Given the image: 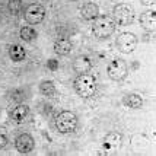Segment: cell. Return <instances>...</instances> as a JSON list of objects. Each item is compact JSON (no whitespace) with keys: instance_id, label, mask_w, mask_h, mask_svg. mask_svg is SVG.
I'll return each instance as SVG.
<instances>
[{"instance_id":"obj_1","label":"cell","mask_w":156,"mask_h":156,"mask_svg":"<svg viewBox=\"0 0 156 156\" xmlns=\"http://www.w3.org/2000/svg\"><path fill=\"white\" fill-rule=\"evenodd\" d=\"M75 90L76 94L82 98H90L96 92V79L92 75L82 73L76 77L75 80Z\"/></svg>"},{"instance_id":"obj_2","label":"cell","mask_w":156,"mask_h":156,"mask_svg":"<svg viewBox=\"0 0 156 156\" xmlns=\"http://www.w3.org/2000/svg\"><path fill=\"white\" fill-rule=\"evenodd\" d=\"M76 127H77V117L72 111H61L55 117V129L58 133L67 134V133L75 131Z\"/></svg>"},{"instance_id":"obj_3","label":"cell","mask_w":156,"mask_h":156,"mask_svg":"<svg viewBox=\"0 0 156 156\" xmlns=\"http://www.w3.org/2000/svg\"><path fill=\"white\" fill-rule=\"evenodd\" d=\"M115 31V22L108 16H99L96 18L92 25V32L96 38H108Z\"/></svg>"},{"instance_id":"obj_4","label":"cell","mask_w":156,"mask_h":156,"mask_svg":"<svg viewBox=\"0 0 156 156\" xmlns=\"http://www.w3.org/2000/svg\"><path fill=\"white\" fill-rule=\"evenodd\" d=\"M114 18L115 22L121 27H127L131 25L134 20V9L133 6H130L127 3H118L117 6H114Z\"/></svg>"},{"instance_id":"obj_5","label":"cell","mask_w":156,"mask_h":156,"mask_svg":"<svg viewBox=\"0 0 156 156\" xmlns=\"http://www.w3.org/2000/svg\"><path fill=\"white\" fill-rule=\"evenodd\" d=\"M107 73H108V76L112 80L120 82V80H122V79H126V76L129 73V66H127V63L124 60L115 58V60H112L108 64Z\"/></svg>"},{"instance_id":"obj_6","label":"cell","mask_w":156,"mask_h":156,"mask_svg":"<svg viewBox=\"0 0 156 156\" xmlns=\"http://www.w3.org/2000/svg\"><path fill=\"white\" fill-rule=\"evenodd\" d=\"M115 45L118 48V51H121L124 54L133 53L137 47V37L131 32H121L117 37Z\"/></svg>"},{"instance_id":"obj_7","label":"cell","mask_w":156,"mask_h":156,"mask_svg":"<svg viewBox=\"0 0 156 156\" xmlns=\"http://www.w3.org/2000/svg\"><path fill=\"white\" fill-rule=\"evenodd\" d=\"M25 19L31 25H38L45 19V9L38 3H32L25 9Z\"/></svg>"},{"instance_id":"obj_8","label":"cell","mask_w":156,"mask_h":156,"mask_svg":"<svg viewBox=\"0 0 156 156\" xmlns=\"http://www.w3.org/2000/svg\"><path fill=\"white\" fill-rule=\"evenodd\" d=\"M15 147L16 150L22 153V155H27L29 152H32L35 147V142H34V137L28 133H22L19 136L16 137L15 140Z\"/></svg>"},{"instance_id":"obj_9","label":"cell","mask_w":156,"mask_h":156,"mask_svg":"<svg viewBox=\"0 0 156 156\" xmlns=\"http://www.w3.org/2000/svg\"><path fill=\"white\" fill-rule=\"evenodd\" d=\"M121 143L122 136L117 131H112V133H108L104 139V149L107 150V153H112L121 147Z\"/></svg>"},{"instance_id":"obj_10","label":"cell","mask_w":156,"mask_h":156,"mask_svg":"<svg viewBox=\"0 0 156 156\" xmlns=\"http://www.w3.org/2000/svg\"><path fill=\"white\" fill-rule=\"evenodd\" d=\"M92 66H94L92 60H90L89 57H86V55H79V57H76L75 61H73V70L77 72L79 75L88 73L89 70L92 69Z\"/></svg>"},{"instance_id":"obj_11","label":"cell","mask_w":156,"mask_h":156,"mask_svg":"<svg viewBox=\"0 0 156 156\" xmlns=\"http://www.w3.org/2000/svg\"><path fill=\"white\" fill-rule=\"evenodd\" d=\"M80 15L82 18L85 20H94L98 18V15H99V7L96 3L94 2H88V3H85L80 9Z\"/></svg>"},{"instance_id":"obj_12","label":"cell","mask_w":156,"mask_h":156,"mask_svg":"<svg viewBox=\"0 0 156 156\" xmlns=\"http://www.w3.org/2000/svg\"><path fill=\"white\" fill-rule=\"evenodd\" d=\"M140 25L149 32H155L156 29V13L153 10L144 12L140 15Z\"/></svg>"},{"instance_id":"obj_13","label":"cell","mask_w":156,"mask_h":156,"mask_svg":"<svg viewBox=\"0 0 156 156\" xmlns=\"http://www.w3.org/2000/svg\"><path fill=\"white\" fill-rule=\"evenodd\" d=\"M10 120L16 124H20V122L25 121V118L28 117V108L25 105H16L12 111H10Z\"/></svg>"},{"instance_id":"obj_14","label":"cell","mask_w":156,"mask_h":156,"mask_svg":"<svg viewBox=\"0 0 156 156\" xmlns=\"http://www.w3.org/2000/svg\"><path fill=\"white\" fill-rule=\"evenodd\" d=\"M72 51V42L66 38L57 40L54 42V53L58 55H66Z\"/></svg>"},{"instance_id":"obj_15","label":"cell","mask_w":156,"mask_h":156,"mask_svg":"<svg viewBox=\"0 0 156 156\" xmlns=\"http://www.w3.org/2000/svg\"><path fill=\"white\" fill-rule=\"evenodd\" d=\"M9 57H10V60L12 61L18 63V61L25 60L27 53H25L23 47H20V45H18V44H13V45L9 47Z\"/></svg>"},{"instance_id":"obj_16","label":"cell","mask_w":156,"mask_h":156,"mask_svg":"<svg viewBox=\"0 0 156 156\" xmlns=\"http://www.w3.org/2000/svg\"><path fill=\"white\" fill-rule=\"evenodd\" d=\"M122 102H124V105L126 107H129V108H140L143 105V99L140 95H137V94H130V95L124 96V99H122Z\"/></svg>"},{"instance_id":"obj_17","label":"cell","mask_w":156,"mask_h":156,"mask_svg":"<svg viewBox=\"0 0 156 156\" xmlns=\"http://www.w3.org/2000/svg\"><path fill=\"white\" fill-rule=\"evenodd\" d=\"M40 92L44 96H48V98H53L55 96V86L51 80H44L40 85Z\"/></svg>"},{"instance_id":"obj_18","label":"cell","mask_w":156,"mask_h":156,"mask_svg":"<svg viewBox=\"0 0 156 156\" xmlns=\"http://www.w3.org/2000/svg\"><path fill=\"white\" fill-rule=\"evenodd\" d=\"M19 35L20 38L23 41H27V42H31V41H34L37 38V32H35V29L32 27H22L19 31Z\"/></svg>"},{"instance_id":"obj_19","label":"cell","mask_w":156,"mask_h":156,"mask_svg":"<svg viewBox=\"0 0 156 156\" xmlns=\"http://www.w3.org/2000/svg\"><path fill=\"white\" fill-rule=\"evenodd\" d=\"M7 10L12 16H19L22 12V0H9Z\"/></svg>"},{"instance_id":"obj_20","label":"cell","mask_w":156,"mask_h":156,"mask_svg":"<svg viewBox=\"0 0 156 156\" xmlns=\"http://www.w3.org/2000/svg\"><path fill=\"white\" fill-rule=\"evenodd\" d=\"M7 144V131L5 127H0V149H3Z\"/></svg>"},{"instance_id":"obj_21","label":"cell","mask_w":156,"mask_h":156,"mask_svg":"<svg viewBox=\"0 0 156 156\" xmlns=\"http://www.w3.org/2000/svg\"><path fill=\"white\" fill-rule=\"evenodd\" d=\"M10 98L16 102H22L25 99V94H23L22 90H13V92L10 94Z\"/></svg>"},{"instance_id":"obj_22","label":"cell","mask_w":156,"mask_h":156,"mask_svg":"<svg viewBox=\"0 0 156 156\" xmlns=\"http://www.w3.org/2000/svg\"><path fill=\"white\" fill-rule=\"evenodd\" d=\"M47 67L48 70H51V72H55L57 69H58V60H55V58H51V60L47 61Z\"/></svg>"},{"instance_id":"obj_23","label":"cell","mask_w":156,"mask_h":156,"mask_svg":"<svg viewBox=\"0 0 156 156\" xmlns=\"http://www.w3.org/2000/svg\"><path fill=\"white\" fill-rule=\"evenodd\" d=\"M144 6H155L156 0H140Z\"/></svg>"}]
</instances>
